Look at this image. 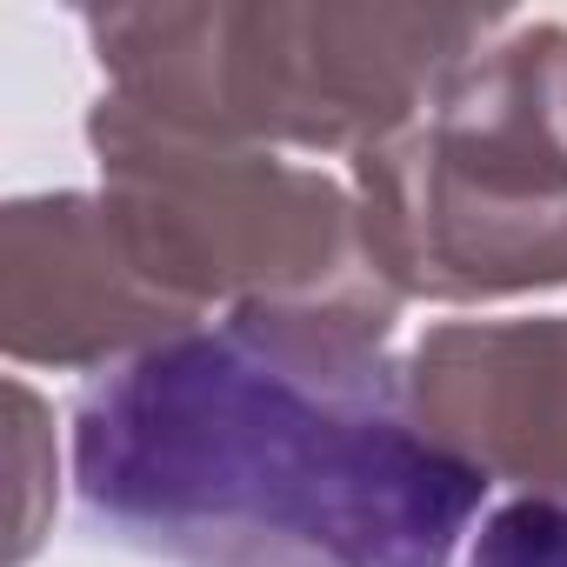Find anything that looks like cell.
<instances>
[{
	"label": "cell",
	"mask_w": 567,
	"mask_h": 567,
	"mask_svg": "<svg viewBox=\"0 0 567 567\" xmlns=\"http://www.w3.org/2000/svg\"><path fill=\"white\" fill-rule=\"evenodd\" d=\"M461 567H567V507L560 501H514L487 514L467 540Z\"/></svg>",
	"instance_id": "obj_2"
},
{
	"label": "cell",
	"mask_w": 567,
	"mask_h": 567,
	"mask_svg": "<svg viewBox=\"0 0 567 567\" xmlns=\"http://www.w3.org/2000/svg\"><path fill=\"white\" fill-rule=\"evenodd\" d=\"M68 474L81 527L161 567H454L487 494L388 354L267 321L101 368Z\"/></svg>",
	"instance_id": "obj_1"
}]
</instances>
